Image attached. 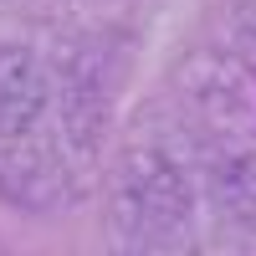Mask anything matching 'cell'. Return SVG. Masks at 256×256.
I'll return each mask as SVG.
<instances>
[{
    "label": "cell",
    "mask_w": 256,
    "mask_h": 256,
    "mask_svg": "<svg viewBox=\"0 0 256 256\" xmlns=\"http://www.w3.org/2000/svg\"><path fill=\"white\" fill-rule=\"evenodd\" d=\"M123 210L144 236H174V230H184L190 210H195L184 169L159 159V154H144L134 164V174L123 180Z\"/></svg>",
    "instance_id": "1"
},
{
    "label": "cell",
    "mask_w": 256,
    "mask_h": 256,
    "mask_svg": "<svg viewBox=\"0 0 256 256\" xmlns=\"http://www.w3.org/2000/svg\"><path fill=\"white\" fill-rule=\"evenodd\" d=\"M0 195L20 210H31V216H52L72 200V190H67V169L56 154L26 138H0Z\"/></svg>",
    "instance_id": "2"
},
{
    "label": "cell",
    "mask_w": 256,
    "mask_h": 256,
    "mask_svg": "<svg viewBox=\"0 0 256 256\" xmlns=\"http://www.w3.org/2000/svg\"><path fill=\"white\" fill-rule=\"evenodd\" d=\"M52 102V77L31 46H0V138H26Z\"/></svg>",
    "instance_id": "3"
},
{
    "label": "cell",
    "mask_w": 256,
    "mask_h": 256,
    "mask_svg": "<svg viewBox=\"0 0 256 256\" xmlns=\"http://www.w3.org/2000/svg\"><path fill=\"white\" fill-rule=\"evenodd\" d=\"M62 123L77 148H98V138L108 134V92L98 88V77H72L62 92Z\"/></svg>",
    "instance_id": "4"
},
{
    "label": "cell",
    "mask_w": 256,
    "mask_h": 256,
    "mask_svg": "<svg viewBox=\"0 0 256 256\" xmlns=\"http://www.w3.org/2000/svg\"><path fill=\"white\" fill-rule=\"evenodd\" d=\"M216 190H220L230 216H236L246 230H256V154L226 159V169L216 174Z\"/></svg>",
    "instance_id": "5"
},
{
    "label": "cell",
    "mask_w": 256,
    "mask_h": 256,
    "mask_svg": "<svg viewBox=\"0 0 256 256\" xmlns=\"http://www.w3.org/2000/svg\"><path fill=\"white\" fill-rule=\"evenodd\" d=\"M230 20H236V31H241L246 41H256V0H236Z\"/></svg>",
    "instance_id": "6"
}]
</instances>
